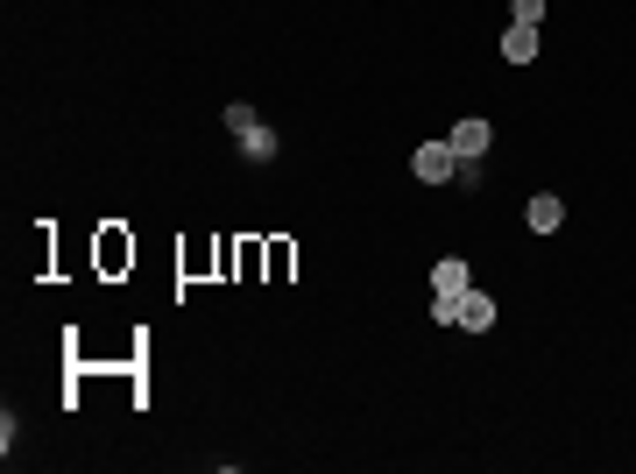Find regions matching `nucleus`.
Wrapping results in <instances>:
<instances>
[{
	"instance_id": "nucleus-1",
	"label": "nucleus",
	"mask_w": 636,
	"mask_h": 474,
	"mask_svg": "<svg viewBox=\"0 0 636 474\" xmlns=\"http://www.w3.org/2000/svg\"><path fill=\"white\" fill-rule=\"evenodd\" d=\"M226 128H234V142H240V150H248L255 163H269V156H276V135H269V128L255 121V107H226Z\"/></svg>"
},
{
	"instance_id": "nucleus-2",
	"label": "nucleus",
	"mask_w": 636,
	"mask_h": 474,
	"mask_svg": "<svg viewBox=\"0 0 636 474\" xmlns=\"http://www.w3.org/2000/svg\"><path fill=\"white\" fill-rule=\"evenodd\" d=\"M411 170L424 177V185H446V177H460V170H467V163H460V150H452V142H417Z\"/></svg>"
},
{
	"instance_id": "nucleus-3",
	"label": "nucleus",
	"mask_w": 636,
	"mask_h": 474,
	"mask_svg": "<svg viewBox=\"0 0 636 474\" xmlns=\"http://www.w3.org/2000/svg\"><path fill=\"white\" fill-rule=\"evenodd\" d=\"M452 325H460V333H488V325H495V298H488V291H460V298H452Z\"/></svg>"
},
{
	"instance_id": "nucleus-4",
	"label": "nucleus",
	"mask_w": 636,
	"mask_h": 474,
	"mask_svg": "<svg viewBox=\"0 0 636 474\" xmlns=\"http://www.w3.org/2000/svg\"><path fill=\"white\" fill-rule=\"evenodd\" d=\"M446 142H452V150H460V163H474V156H481V150H488V142H495V128H488V121H481V114H467V121H460V128H452V135H446Z\"/></svg>"
},
{
	"instance_id": "nucleus-5",
	"label": "nucleus",
	"mask_w": 636,
	"mask_h": 474,
	"mask_svg": "<svg viewBox=\"0 0 636 474\" xmlns=\"http://www.w3.org/2000/svg\"><path fill=\"white\" fill-rule=\"evenodd\" d=\"M432 291H438V298H460V291H474V270H467L460 256H446V262L432 270Z\"/></svg>"
},
{
	"instance_id": "nucleus-6",
	"label": "nucleus",
	"mask_w": 636,
	"mask_h": 474,
	"mask_svg": "<svg viewBox=\"0 0 636 474\" xmlns=\"http://www.w3.org/2000/svg\"><path fill=\"white\" fill-rule=\"evenodd\" d=\"M566 227V205L552 199V191H538V199H530V234H558Z\"/></svg>"
},
{
	"instance_id": "nucleus-7",
	"label": "nucleus",
	"mask_w": 636,
	"mask_h": 474,
	"mask_svg": "<svg viewBox=\"0 0 636 474\" xmlns=\"http://www.w3.org/2000/svg\"><path fill=\"white\" fill-rule=\"evenodd\" d=\"M503 57H509V64H530V57H538V28L509 22V36H503Z\"/></svg>"
},
{
	"instance_id": "nucleus-8",
	"label": "nucleus",
	"mask_w": 636,
	"mask_h": 474,
	"mask_svg": "<svg viewBox=\"0 0 636 474\" xmlns=\"http://www.w3.org/2000/svg\"><path fill=\"white\" fill-rule=\"evenodd\" d=\"M509 8H517V22H523V28H538V22H544V0H509Z\"/></svg>"
}]
</instances>
